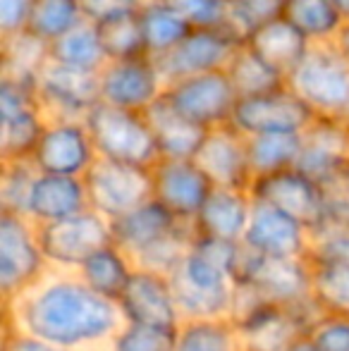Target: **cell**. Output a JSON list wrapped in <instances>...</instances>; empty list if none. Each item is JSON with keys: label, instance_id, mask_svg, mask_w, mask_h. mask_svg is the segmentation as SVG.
<instances>
[{"label": "cell", "instance_id": "45", "mask_svg": "<svg viewBox=\"0 0 349 351\" xmlns=\"http://www.w3.org/2000/svg\"><path fill=\"white\" fill-rule=\"evenodd\" d=\"M36 0H0V36L12 38L24 34Z\"/></svg>", "mask_w": 349, "mask_h": 351}, {"label": "cell", "instance_id": "11", "mask_svg": "<svg viewBox=\"0 0 349 351\" xmlns=\"http://www.w3.org/2000/svg\"><path fill=\"white\" fill-rule=\"evenodd\" d=\"M36 93L48 120H84L101 103L98 72L46 62L36 77Z\"/></svg>", "mask_w": 349, "mask_h": 351}, {"label": "cell", "instance_id": "16", "mask_svg": "<svg viewBox=\"0 0 349 351\" xmlns=\"http://www.w3.org/2000/svg\"><path fill=\"white\" fill-rule=\"evenodd\" d=\"M98 84L101 103L134 112H146L165 93V82L151 58L106 62L98 72Z\"/></svg>", "mask_w": 349, "mask_h": 351}, {"label": "cell", "instance_id": "1", "mask_svg": "<svg viewBox=\"0 0 349 351\" xmlns=\"http://www.w3.org/2000/svg\"><path fill=\"white\" fill-rule=\"evenodd\" d=\"M5 320L65 351L110 344L122 328L117 304L91 291L75 273H51L29 294L5 306Z\"/></svg>", "mask_w": 349, "mask_h": 351}, {"label": "cell", "instance_id": "31", "mask_svg": "<svg viewBox=\"0 0 349 351\" xmlns=\"http://www.w3.org/2000/svg\"><path fill=\"white\" fill-rule=\"evenodd\" d=\"M311 43H333L345 17L333 0H289L282 14Z\"/></svg>", "mask_w": 349, "mask_h": 351}, {"label": "cell", "instance_id": "48", "mask_svg": "<svg viewBox=\"0 0 349 351\" xmlns=\"http://www.w3.org/2000/svg\"><path fill=\"white\" fill-rule=\"evenodd\" d=\"M333 43H335V48L342 53V56H345V60L349 62V19L342 24V29L337 32V36H335V41H333Z\"/></svg>", "mask_w": 349, "mask_h": 351}, {"label": "cell", "instance_id": "4", "mask_svg": "<svg viewBox=\"0 0 349 351\" xmlns=\"http://www.w3.org/2000/svg\"><path fill=\"white\" fill-rule=\"evenodd\" d=\"M84 125L101 160L146 167V170H154V165L160 160L154 132L144 112L98 103L84 117Z\"/></svg>", "mask_w": 349, "mask_h": 351}, {"label": "cell", "instance_id": "13", "mask_svg": "<svg viewBox=\"0 0 349 351\" xmlns=\"http://www.w3.org/2000/svg\"><path fill=\"white\" fill-rule=\"evenodd\" d=\"M249 194L258 204L278 208L280 213L302 222L306 230H311V234L321 232L326 225L321 184L304 172H299L297 167L278 172V175L258 177V180H254Z\"/></svg>", "mask_w": 349, "mask_h": 351}, {"label": "cell", "instance_id": "29", "mask_svg": "<svg viewBox=\"0 0 349 351\" xmlns=\"http://www.w3.org/2000/svg\"><path fill=\"white\" fill-rule=\"evenodd\" d=\"M225 72H228L230 82H232L239 98L263 96V93L278 91V88L287 86V79L278 70H273L261 56H256L247 43H242L234 51L232 60H230Z\"/></svg>", "mask_w": 349, "mask_h": 351}, {"label": "cell", "instance_id": "21", "mask_svg": "<svg viewBox=\"0 0 349 351\" xmlns=\"http://www.w3.org/2000/svg\"><path fill=\"white\" fill-rule=\"evenodd\" d=\"M254 213V199L247 189H220L215 186L206 206L194 220V234L206 239L242 244Z\"/></svg>", "mask_w": 349, "mask_h": 351}, {"label": "cell", "instance_id": "32", "mask_svg": "<svg viewBox=\"0 0 349 351\" xmlns=\"http://www.w3.org/2000/svg\"><path fill=\"white\" fill-rule=\"evenodd\" d=\"M175 351H244L230 318L184 320L175 335Z\"/></svg>", "mask_w": 349, "mask_h": 351}, {"label": "cell", "instance_id": "25", "mask_svg": "<svg viewBox=\"0 0 349 351\" xmlns=\"http://www.w3.org/2000/svg\"><path fill=\"white\" fill-rule=\"evenodd\" d=\"M144 115L154 132L160 160H194L206 139V130L180 115L165 98L154 103Z\"/></svg>", "mask_w": 349, "mask_h": 351}, {"label": "cell", "instance_id": "12", "mask_svg": "<svg viewBox=\"0 0 349 351\" xmlns=\"http://www.w3.org/2000/svg\"><path fill=\"white\" fill-rule=\"evenodd\" d=\"M237 282L252 285L268 304L294 308L311 299V265L309 261L263 258L244 246Z\"/></svg>", "mask_w": 349, "mask_h": 351}, {"label": "cell", "instance_id": "17", "mask_svg": "<svg viewBox=\"0 0 349 351\" xmlns=\"http://www.w3.org/2000/svg\"><path fill=\"white\" fill-rule=\"evenodd\" d=\"M242 244L263 258L309 261L313 234L294 217L254 201V213Z\"/></svg>", "mask_w": 349, "mask_h": 351}, {"label": "cell", "instance_id": "5", "mask_svg": "<svg viewBox=\"0 0 349 351\" xmlns=\"http://www.w3.org/2000/svg\"><path fill=\"white\" fill-rule=\"evenodd\" d=\"M51 275L38 241V227L29 217L0 213V294L10 306Z\"/></svg>", "mask_w": 349, "mask_h": 351}, {"label": "cell", "instance_id": "26", "mask_svg": "<svg viewBox=\"0 0 349 351\" xmlns=\"http://www.w3.org/2000/svg\"><path fill=\"white\" fill-rule=\"evenodd\" d=\"M134 270V258L127 251H122L117 244H110L98 251V254H93L75 275L84 282L88 289L96 291L98 296L117 304L120 296L125 294Z\"/></svg>", "mask_w": 349, "mask_h": 351}, {"label": "cell", "instance_id": "50", "mask_svg": "<svg viewBox=\"0 0 349 351\" xmlns=\"http://www.w3.org/2000/svg\"><path fill=\"white\" fill-rule=\"evenodd\" d=\"M333 3H335V8L340 10V14L345 17V22H347V19H349V0H333Z\"/></svg>", "mask_w": 349, "mask_h": 351}, {"label": "cell", "instance_id": "14", "mask_svg": "<svg viewBox=\"0 0 349 351\" xmlns=\"http://www.w3.org/2000/svg\"><path fill=\"white\" fill-rule=\"evenodd\" d=\"M242 43V38L225 29H194L175 51L158 58L156 67H158L165 86L180 82V79L196 77V74L228 70L234 51Z\"/></svg>", "mask_w": 349, "mask_h": 351}, {"label": "cell", "instance_id": "36", "mask_svg": "<svg viewBox=\"0 0 349 351\" xmlns=\"http://www.w3.org/2000/svg\"><path fill=\"white\" fill-rule=\"evenodd\" d=\"M311 265V299L323 315L349 318V268L347 265Z\"/></svg>", "mask_w": 349, "mask_h": 351}, {"label": "cell", "instance_id": "43", "mask_svg": "<svg viewBox=\"0 0 349 351\" xmlns=\"http://www.w3.org/2000/svg\"><path fill=\"white\" fill-rule=\"evenodd\" d=\"M309 263L347 265L349 268V230H321L313 234Z\"/></svg>", "mask_w": 349, "mask_h": 351}, {"label": "cell", "instance_id": "40", "mask_svg": "<svg viewBox=\"0 0 349 351\" xmlns=\"http://www.w3.org/2000/svg\"><path fill=\"white\" fill-rule=\"evenodd\" d=\"M194 29H225L232 32L230 0H163ZM239 38V36H237Z\"/></svg>", "mask_w": 349, "mask_h": 351}, {"label": "cell", "instance_id": "44", "mask_svg": "<svg viewBox=\"0 0 349 351\" xmlns=\"http://www.w3.org/2000/svg\"><path fill=\"white\" fill-rule=\"evenodd\" d=\"M309 339L316 351H349V318L321 315L309 330Z\"/></svg>", "mask_w": 349, "mask_h": 351}, {"label": "cell", "instance_id": "41", "mask_svg": "<svg viewBox=\"0 0 349 351\" xmlns=\"http://www.w3.org/2000/svg\"><path fill=\"white\" fill-rule=\"evenodd\" d=\"M289 0H230L232 8V34L247 41L254 29L282 17Z\"/></svg>", "mask_w": 349, "mask_h": 351}, {"label": "cell", "instance_id": "33", "mask_svg": "<svg viewBox=\"0 0 349 351\" xmlns=\"http://www.w3.org/2000/svg\"><path fill=\"white\" fill-rule=\"evenodd\" d=\"M101 38V46L106 51L108 62L115 60H134V58H149L146 56L144 34H141V19L139 10L136 12H125L117 17L103 19L93 24Z\"/></svg>", "mask_w": 349, "mask_h": 351}, {"label": "cell", "instance_id": "10", "mask_svg": "<svg viewBox=\"0 0 349 351\" xmlns=\"http://www.w3.org/2000/svg\"><path fill=\"white\" fill-rule=\"evenodd\" d=\"M98 153L84 120H48L34 156L36 172L60 177H82L96 165Z\"/></svg>", "mask_w": 349, "mask_h": 351}, {"label": "cell", "instance_id": "20", "mask_svg": "<svg viewBox=\"0 0 349 351\" xmlns=\"http://www.w3.org/2000/svg\"><path fill=\"white\" fill-rule=\"evenodd\" d=\"M110 225L112 244L127 251L136 263L139 256H144L156 244H160L168 237H173L175 232H180L182 227H186V222L177 220L168 208H163L158 201L151 199L146 204H141L139 208L127 213V215L112 220Z\"/></svg>", "mask_w": 349, "mask_h": 351}, {"label": "cell", "instance_id": "35", "mask_svg": "<svg viewBox=\"0 0 349 351\" xmlns=\"http://www.w3.org/2000/svg\"><path fill=\"white\" fill-rule=\"evenodd\" d=\"M48 125L43 110H29L22 115L0 120V156L3 162L29 160L36 151L41 134Z\"/></svg>", "mask_w": 349, "mask_h": 351}, {"label": "cell", "instance_id": "39", "mask_svg": "<svg viewBox=\"0 0 349 351\" xmlns=\"http://www.w3.org/2000/svg\"><path fill=\"white\" fill-rule=\"evenodd\" d=\"M326 225L323 230H349V160L326 175L321 182Z\"/></svg>", "mask_w": 349, "mask_h": 351}, {"label": "cell", "instance_id": "24", "mask_svg": "<svg viewBox=\"0 0 349 351\" xmlns=\"http://www.w3.org/2000/svg\"><path fill=\"white\" fill-rule=\"evenodd\" d=\"M244 43H247L256 56H261L273 70H278L282 74L285 79L302 65V60L306 58V53L311 51V46H313V43L285 17H278V19H273V22L263 24V27L254 29Z\"/></svg>", "mask_w": 349, "mask_h": 351}, {"label": "cell", "instance_id": "7", "mask_svg": "<svg viewBox=\"0 0 349 351\" xmlns=\"http://www.w3.org/2000/svg\"><path fill=\"white\" fill-rule=\"evenodd\" d=\"M88 208L96 210L106 220H117L141 204L154 199V177L151 170L134 165L101 160L84 177Z\"/></svg>", "mask_w": 349, "mask_h": 351}, {"label": "cell", "instance_id": "46", "mask_svg": "<svg viewBox=\"0 0 349 351\" xmlns=\"http://www.w3.org/2000/svg\"><path fill=\"white\" fill-rule=\"evenodd\" d=\"M144 3L146 0H82V10L88 24H98L117 14L136 12L144 8Z\"/></svg>", "mask_w": 349, "mask_h": 351}, {"label": "cell", "instance_id": "22", "mask_svg": "<svg viewBox=\"0 0 349 351\" xmlns=\"http://www.w3.org/2000/svg\"><path fill=\"white\" fill-rule=\"evenodd\" d=\"M88 210L86 184L82 177L41 175L38 172L29 196L27 217L36 227L65 220Z\"/></svg>", "mask_w": 349, "mask_h": 351}, {"label": "cell", "instance_id": "34", "mask_svg": "<svg viewBox=\"0 0 349 351\" xmlns=\"http://www.w3.org/2000/svg\"><path fill=\"white\" fill-rule=\"evenodd\" d=\"M84 22L82 0H36L27 32L51 46Z\"/></svg>", "mask_w": 349, "mask_h": 351}, {"label": "cell", "instance_id": "30", "mask_svg": "<svg viewBox=\"0 0 349 351\" xmlns=\"http://www.w3.org/2000/svg\"><path fill=\"white\" fill-rule=\"evenodd\" d=\"M48 60L65 67H75V70L101 72L106 67L108 58L101 46L96 27L84 22L48 46Z\"/></svg>", "mask_w": 349, "mask_h": 351}, {"label": "cell", "instance_id": "49", "mask_svg": "<svg viewBox=\"0 0 349 351\" xmlns=\"http://www.w3.org/2000/svg\"><path fill=\"white\" fill-rule=\"evenodd\" d=\"M287 351H316V347H313V344H311V339H309V335H304V337L294 339V342L287 347Z\"/></svg>", "mask_w": 349, "mask_h": 351}, {"label": "cell", "instance_id": "38", "mask_svg": "<svg viewBox=\"0 0 349 351\" xmlns=\"http://www.w3.org/2000/svg\"><path fill=\"white\" fill-rule=\"evenodd\" d=\"M36 175V167L29 160L3 162V172H0V213H12V215L27 217L29 196H32Z\"/></svg>", "mask_w": 349, "mask_h": 351}, {"label": "cell", "instance_id": "3", "mask_svg": "<svg viewBox=\"0 0 349 351\" xmlns=\"http://www.w3.org/2000/svg\"><path fill=\"white\" fill-rule=\"evenodd\" d=\"M287 86L316 117L349 122V62L335 43H313Z\"/></svg>", "mask_w": 349, "mask_h": 351}, {"label": "cell", "instance_id": "19", "mask_svg": "<svg viewBox=\"0 0 349 351\" xmlns=\"http://www.w3.org/2000/svg\"><path fill=\"white\" fill-rule=\"evenodd\" d=\"M194 162L206 172L213 186L220 189H252L254 175L249 167L247 136H242L232 125L215 127L206 132Z\"/></svg>", "mask_w": 349, "mask_h": 351}, {"label": "cell", "instance_id": "47", "mask_svg": "<svg viewBox=\"0 0 349 351\" xmlns=\"http://www.w3.org/2000/svg\"><path fill=\"white\" fill-rule=\"evenodd\" d=\"M3 351H65L56 344L38 339L34 335L24 332V330L14 328L5 320V332H3Z\"/></svg>", "mask_w": 349, "mask_h": 351}, {"label": "cell", "instance_id": "9", "mask_svg": "<svg viewBox=\"0 0 349 351\" xmlns=\"http://www.w3.org/2000/svg\"><path fill=\"white\" fill-rule=\"evenodd\" d=\"M316 115L289 86L254 98H239L230 125L242 136L304 134Z\"/></svg>", "mask_w": 349, "mask_h": 351}, {"label": "cell", "instance_id": "42", "mask_svg": "<svg viewBox=\"0 0 349 351\" xmlns=\"http://www.w3.org/2000/svg\"><path fill=\"white\" fill-rule=\"evenodd\" d=\"M175 335L177 330L122 323V328L108 344V351H175Z\"/></svg>", "mask_w": 349, "mask_h": 351}, {"label": "cell", "instance_id": "37", "mask_svg": "<svg viewBox=\"0 0 349 351\" xmlns=\"http://www.w3.org/2000/svg\"><path fill=\"white\" fill-rule=\"evenodd\" d=\"M48 62V43L38 41L29 32L3 38V74L36 79Z\"/></svg>", "mask_w": 349, "mask_h": 351}, {"label": "cell", "instance_id": "18", "mask_svg": "<svg viewBox=\"0 0 349 351\" xmlns=\"http://www.w3.org/2000/svg\"><path fill=\"white\" fill-rule=\"evenodd\" d=\"M151 177L154 199L186 225H194L196 215L215 189L194 160H158L151 170Z\"/></svg>", "mask_w": 349, "mask_h": 351}, {"label": "cell", "instance_id": "28", "mask_svg": "<svg viewBox=\"0 0 349 351\" xmlns=\"http://www.w3.org/2000/svg\"><path fill=\"white\" fill-rule=\"evenodd\" d=\"M247 153L254 180L292 170L302 156V134L247 136Z\"/></svg>", "mask_w": 349, "mask_h": 351}, {"label": "cell", "instance_id": "27", "mask_svg": "<svg viewBox=\"0 0 349 351\" xmlns=\"http://www.w3.org/2000/svg\"><path fill=\"white\" fill-rule=\"evenodd\" d=\"M139 19L146 43V56L151 60L168 56L194 32V27L182 14H177L170 5H165L163 0H146L144 8L139 10Z\"/></svg>", "mask_w": 349, "mask_h": 351}, {"label": "cell", "instance_id": "6", "mask_svg": "<svg viewBox=\"0 0 349 351\" xmlns=\"http://www.w3.org/2000/svg\"><path fill=\"white\" fill-rule=\"evenodd\" d=\"M38 241L51 270L77 273L93 254L112 244V225L110 220L88 208L80 215L41 225Z\"/></svg>", "mask_w": 349, "mask_h": 351}, {"label": "cell", "instance_id": "8", "mask_svg": "<svg viewBox=\"0 0 349 351\" xmlns=\"http://www.w3.org/2000/svg\"><path fill=\"white\" fill-rule=\"evenodd\" d=\"M163 98L180 115H184L186 120H191L206 132L230 125L239 101L225 70L196 74V77L168 84Z\"/></svg>", "mask_w": 349, "mask_h": 351}, {"label": "cell", "instance_id": "2", "mask_svg": "<svg viewBox=\"0 0 349 351\" xmlns=\"http://www.w3.org/2000/svg\"><path fill=\"white\" fill-rule=\"evenodd\" d=\"M244 244L194 237L189 254L168 275L182 320L228 318Z\"/></svg>", "mask_w": 349, "mask_h": 351}, {"label": "cell", "instance_id": "23", "mask_svg": "<svg viewBox=\"0 0 349 351\" xmlns=\"http://www.w3.org/2000/svg\"><path fill=\"white\" fill-rule=\"evenodd\" d=\"M345 160H349V122L316 117L302 134V156L297 170L321 182Z\"/></svg>", "mask_w": 349, "mask_h": 351}, {"label": "cell", "instance_id": "15", "mask_svg": "<svg viewBox=\"0 0 349 351\" xmlns=\"http://www.w3.org/2000/svg\"><path fill=\"white\" fill-rule=\"evenodd\" d=\"M117 311L122 323L144 328L180 330V325L184 323L170 278L146 268L134 270L125 294L117 301Z\"/></svg>", "mask_w": 349, "mask_h": 351}]
</instances>
